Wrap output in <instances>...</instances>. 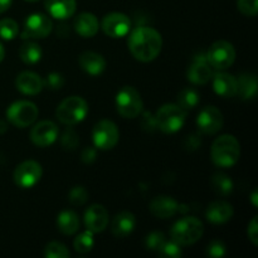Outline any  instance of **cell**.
Masks as SVG:
<instances>
[{"label": "cell", "mask_w": 258, "mask_h": 258, "mask_svg": "<svg viewBox=\"0 0 258 258\" xmlns=\"http://www.w3.org/2000/svg\"><path fill=\"white\" fill-rule=\"evenodd\" d=\"M127 44L134 58L140 62H151L160 54L163 38L153 28L139 27L131 32Z\"/></svg>", "instance_id": "1"}, {"label": "cell", "mask_w": 258, "mask_h": 258, "mask_svg": "<svg viewBox=\"0 0 258 258\" xmlns=\"http://www.w3.org/2000/svg\"><path fill=\"white\" fill-rule=\"evenodd\" d=\"M239 155H241V146L233 135H222L212 144V161L219 168L233 166L238 161Z\"/></svg>", "instance_id": "2"}, {"label": "cell", "mask_w": 258, "mask_h": 258, "mask_svg": "<svg viewBox=\"0 0 258 258\" xmlns=\"http://www.w3.org/2000/svg\"><path fill=\"white\" fill-rule=\"evenodd\" d=\"M203 233L204 226L202 221L196 217H184L174 223L170 231V237L180 246H190L199 241Z\"/></svg>", "instance_id": "3"}, {"label": "cell", "mask_w": 258, "mask_h": 258, "mask_svg": "<svg viewBox=\"0 0 258 258\" xmlns=\"http://www.w3.org/2000/svg\"><path fill=\"white\" fill-rule=\"evenodd\" d=\"M155 120L159 130L166 134H174L185 123L186 111L176 103H168L159 108Z\"/></svg>", "instance_id": "4"}, {"label": "cell", "mask_w": 258, "mask_h": 258, "mask_svg": "<svg viewBox=\"0 0 258 258\" xmlns=\"http://www.w3.org/2000/svg\"><path fill=\"white\" fill-rule=\"evenodd\" d=\"M88 105L80 96H71L59 103L55 111V116L62 123L68 126L76 125L86 117Z\"/></svg>", "instance_id": "5"}, {"label": "cell", "mask_w": 258, "mask_h": 258, "mask_svg": "<svg viewBox=\"0 0 258 258\" xmlns=\"http://www.w3.org/2000/svg\"><path fill=\"white\" fill-rule=\"evenodd\" d=\"M144 102L140 92L133 86H125L116 95V110L122 117L135 118L143 112Z\"/></svg>", "instance_id": "6"}, {"label": "cell", "mask_w": 258, "mask_h": 258, "mask_svg": "<svg viewBox=\"0 0 258 258\" xmlns=\"http://www.w3.org/2000/svg\"><path fill=\"white\" fill-rule=\"evenodd\" d=\"M38 113V107L30 101H17L8 108L7 118L12 125L24 128L35 122Z\"/></svg>", "instance_id": "7"}, {"label": "cell", "mask_w": 258, "mask_h": 258, "mask_svg": "<svg viewBox=\"0 0 258 258\" xmlns=\"http://www.w3.org/2000/svg\"><path fill=\"white\" fill-rule=\"evenodd\" d=\"M206 57L212 68L223 71L231 67L236 60V49L229 42L218 40L209 47Z\"/></svg>", "instance_id": "8"}, {"label": "cell", "mask_w": 258, "mask_h": 258, "mask_svg": "<svg viewBox=\"0 0 258 258\" xmlns=\"http://www.w3.org/2000/svg\"><path fill=\"white\" fill-rule=\"evenodd\" d=\"M120 133L112 121L101 120L95 125L92 131L93 144L100 150H111L118 143Z\"/></svg>", "instance_id": "9"}, {"label": "cell", "mask_w": 258, "mask_h": 258, "mask_svg": "<svg viewBox=\"0 0 258 258\" xmlns=\"http://www.w3.org/2000/svg\"><path fill=\"white\" fill-rule=\"evenodd\" d=\"M53 29V23L49 17L42 13L29 15L24 22L22 38L24 39H42L48 37Z\"/></svg>", "instance_id": "10"}, {"label": "cell", "mask_w": 258, "mask_h": 258, "mask_svg": "<svg viewBox=\"0 0 258 258\" xmlns=\"http://www.w3.org/2000/svg\"><path fill=\"white\" fill-rule=\"evenodd\" d=\"M42 174L43 170L39 163L34 160H27L17 166L14 174H13V178H14V183L19 188L28 189L34 186L40 180Z\"/></svg>", "instance_id": "11"}, {"label": "cell", "mask_w": 258, "mask_h": 258, "mask_svg": "<svg viewBox=\"0 0 258 258\" xmlns=\"http://www.w3.org/2000/svg\"><path fill=\"white\" fill-rule=\"evenodd\" d=\"M223 113L214 106H207L199 112L197 117V126L199 131L207 135H213L223 127Z\"/></svg>", "instance_id": "12"}, {"label": "cell", "mask_w": 258, "mask_h": 258, "mask_svg": "<svg viewBox=\"0 0 258 258\" xmlns=\"http://www.w3.org/2000/svg\"><path fill=\"white\" fill-rule=\"evenodd\" d=\"M131 22L122 13H110L102 19V29L111 38H122L130 32Z\"/></svg>", "instance_id": "13"}, {"label": "cell", "mask_w": 258, "mask_h": 258, "mask_svg": "<svg viewBox=\"0 0 258 258\" xmlns=\"http://www.w3.org/2000/svg\"><path fill=\"white\" fill-rule=\"evenodd\" d=\"M58 136V127L53 121H40L33 126L30 131V140L39 148L52 145Z\"/></svg>", "instance_id": "14"}, {"label": "cell", "mask_w": 258, "mask_h": 258, "mask_svg": "<svg viewBox=\"0 0 258 258\" xmlns=\"http://www.w3.org/2000/svg\"><path fill=\"white\" fill-rule=\"evenodd\" d=\"M186 77L194 85H206L213 77L212 66L209 64L206 55L199 54L194 58V60L186 71Z\"/></svg>", "instance_id": "15"}, {"label": "cell", "mask_w": 258, "mask_h": 258, "mask_svg": "<svg viewBox=\"0 0 258 258\" xmlns=\"http://www.w3.org/2000/svg\"><path fill=\"white\" fill-rule=\"evenodd\" d=\"M86 228L90 232L101 233L106 229L108 224V212L101 204H93L85 212Z\"/></svg>", "instance_id": "16"}, {"label": "cell", "mask_w": 258, "mask_h": 258, "mask_svg": "<svg viewBox=\"0 0 258 258\" xmlns=\"http://www.w3.org/2000/svg\"><path fill=\"white\" fill-rule=\"evenodd\" d=\"M180 211V204L169 196L155 197L150 202V212L160 219L171 218Z\"/></svg>", "instance_id": "17"}, {"label": "cell", "mask_w": 258, "mask_h": 258, "mask_svg": "<svg viewBox=\"0 0 258 258\" xmlns=\"http://www.w3.org/2000/svg\"><path fill=\"white\" fill-rule=\"evenodd\" d=\"M15 87L23 95L34 96L38 95L43 90L44 83H43V80L40 78L39 75L25 71V72L18 75L17 80H15Z\"/></svg>", "instance_id": "18"}, {"label": "cell", "mask_w": 258, "mask_h": 258, "mask_svg": "<svg viewBox=\"0 0 258 258\" xmlns=\"http://www.w3.org/2000/svg\"><path fill=\"white\" fill-rule=\"evenodd\" d=\"M233 207L224 201L213 202L208 206L206 212L207 219L213 224H223L226 222L231 221L233 217Z\"/></svg>", "instance_id": "19"}, {"label": "cell", "mask_w": 258, "mask_h": 258, "mask_svg": "<svg viewBox=\"0 0 258 258\" xmlns=\"http://www.w3.org/2000/svg\"><path fill=\"white\" fill-rule=\"evenodd\" d=\"M136 218L131 212H121L116 214L111 224V232L116 238H125L135 229Z\"/></svg>", "instance_id": "20"}, {"label": "cell", "mask_w": 258, "mask_h": 258, "mask_svg": "<svg viewBox=\"0 0 258 258\" xmlns=\"http://www.w3.org/2000/svg\"><path fill=\"white\" fill-rule=\"evenodd\" d=\"M213 90L221 97H234L237 95V78L226 72L217 73L213 77Z\"/></svg>", "instance_id": "21"}, {"label": "cell", "mask_w": 258, "mask_h": 258, "mask_svg": "<svg viewBox=\"0 0 258 258\" xmlns=\"http://www.w3.org/2000/svg\"><path fill=\"white\" fill-rule=\"evenodd\" d=\"M80 67L85 71L86 73L91 76H98L105 71L106 68V59L96 52H83L78 58Z\"/></svg>", "instance_id": "22"}, {"label": "cell", "mask_w": 258, "mask_h": 258, "mask_svg": "<svg viewBox=\"0 0 258 258\" xmlns=\"http://www.w3.org/2000/svg\"><path fill=\"white\" fill-rule=\"evenodd\" d=\"M44 5L49 15L60 20L72 17L77 8L76 0H44Z\"/></svg>", "instance_id": "23"}, {"label": "cell", "mask_w": 258, "mask_h": 258, "mask_svg": "<svg viewBox=\"0 0 258 258\" xmlns=\"http://www.w3.org/2000/svg\"><path fill=\"white\" fill-rule=\"evenodd\" d=\"M98 28V19L91 13H82L75 19V29L81 37L91 38L97 34Z\"/></svg>", "instance_id": "24"}, {"label": "cell", "mask_w": 258, "mask_h": 258, "mask_svg": "<svg viewBox=\"0 0 258 258\" xmlns=\"http://www.w3.org/2000/svg\"><path fill=\"white\" fill-rule=\"evenodd\" d=\"M237 93L242 100H252L257 95V77L253 73H243L237 80Z\"/></svg>", "instance_id": "25"}, {"label": "cell", "mask_w": 258, "mask_h": 258, "mask_svg": "<svg viewBox=\"0 0 258 258\" xmlns=\"http://www.w3.org/2000/svg\"><path fill=\"white\" fill-rule=\"evenodd\" d=\"M57 227L60 233L66 236L75 234L80 228V218L73 211H63L58 214Z\"/></svg>", "instance_id": "26"}, {"label": "cell", "mask_w": 258, "mask_h": 258, "mask_svg": "<svg viewBox=\"0 0 258 258\" xmlns=\"http://www.w3.org/2000/svg\"><path fill=\"white\" fill-rule=\"evenodd\" d=\"M19 57L27 64H35L42 58V48L34 42L23 43L19 48Z\"/></svg>", "instance_id": "27"}, {"label": "cell", "mask_w": 258, "mask_h": 258, "mask_svg": "<svg viewBox=\"0 0 258 258\" xmlns=\"http://www.w3.org/2000/svg\"><path fill=\"white\" fill-rule=\"evenodd\" d=\"M199 103V93L196 88L186 87L179 92L176 97V105L180 106L183 110H193Z\"/></svg>", "instance_id": "28"}, {"label": "cell", "mask_w": 258, "mask_h": 258, "mask_svg": "<svg viewBox=\"0 0 258 258\" xmlns=\"http://www.w3.org/2000/svg\"><path fill=\"white\" fill-rule=\"evenodd\" d=\"M211 183L213 190L222 197L229 196L232 193V190H233V181L231 180V178L228 175H226L223 173L214 174Z\"/></svg>", "instance_id": "29"}, {"label": "cell", "mask_w": 258, "mask_h": 258, "mask_svg": "<svg viewBox=\"0 0 258 258\" xmlns=\"http://www.w3.org/2000/svg\"><path fill=\"white\" fill-rule=\"evenodd\" d=\"M93 244H95L93 233L88 231V229L83 232V233L78 234L77 238L73 242V247H75V249L78 253H87V252H90L93 248Z\"/></svg>", "instance_id": "30"}, {"label": "cell", "mask_w": 258, "mask_h": 258, "mask_svg": "<svg viewBox=\"0 0 258 258\" xmlns=\"http://www.w3.org/2000/svg\"><path fill=\"white\" fill-rule=\"evenodd\" d=\"M19 28L15 20L10 19V18H5V19L0 20V38L5 40H12L17 37Z\"/></svg>", "instance_id": "31"}, {"label": "cell", "mask_w": 258, "mask_h": 258, "mask_svg": "<svg viewBox=\"0 0 258 258\" xmlns=\"http://www.w3.org/2000/svg\"><path fill=\"white\" fill-rule=\"evenodd\" d=\"M44 256L48 258H68L70 251L64 244L59 243V242H50L45 246Z\"/></svg>", "instance_id": "32"}, {"label": "cell", "mask_w": 258, "mask_h": 258, "mask_svg": "<svg viewBox=\"0 0 258 258\" xmlns=\"http://www.w3.org/2000/svg\"><path fill=\"white\" fill-rule=\"evenodd\" d=\"M158 252L161 257L165 258H179L181 256L180 244H178L175 241H173V239L168 242H164V244L161 246V248L159 249Z\"/></svg>", "instance_id": "33"}, {"label": "cell", "mask_w": 258, "mask_h": 258, "mask_svg": "<svg viewBox=\"0 0 258 258\" xmlns=\"http://www.w3.org/2000/svg\"><path fill=\"white\" fill-rule=\"evenodd\" d=\"M68 199H70L72 206H76V207L83 206L88 199V191L86 190L83 186H80V185L75 186V188L70 191Z\"/></svg>", "instance_id": "34"}, {"label": "cell", "mask_w": 258, "mask_h": 258, "mask_svg": "<svg viewBox=\"0 0 258 258\" xmlns=\"http://www.w3.org/2000/svg\"><path fill=\"white\" fill-rule=\"evenodd\" d=\"M165 242V236L161 232H151L145 238V247L150 251H156L161 248V246Z\"/></svg>", "instance_id": "35"}, {"label": "cell", "mask_w": 258, "mask_h": 258, "mask_svg": "<svg viewBox=\"0 0 258 258\" xmlns=\"http://www.w3.org/2000/svg\"><path fill=\"white\" fill-rule=\"evenodd\" d=\"M237 8L246 17H256L258 12V0H237Z\"/></svg>", "instance_id": "36"}, {"label": "cell", "mask_w": 258, "mask_h": 258, "mask_svg": "<svg viewBox=\"0 0 258 258\" xmlns=\"http://www.w3.org/2000/svg\"><path fill=\"white\" fill-rule=\"evenodd\" d=\"M60 143H62V146L66 149V150H73L78 146L80 144V139H78V135L73 130L68 128L63 133L62 139H60Z\"/></svg>", "instance_id": "37"}, {"label": "cell", "mask_w": 258, "mask_h": 258, "mask_svg": "<svg viewBox=\"0 0 258 258\" xmlns=\"http://www.w3.org/2000/svg\"><path fill=\"white\" fill-rule=\"evenodd\" d=\"M227 249L226 246L222 241H213L209 243V246L207 247V254L212 258H221L226 254Z\"/></svg>", "instance_id": "38"}, {"label": "cell", "mask_w": 258, "mask_h": 258, "mask_svg": "<svg viewBox=\"0 0 258 258\" xmlns=\"http://www.w3.org/2000/svg\"><path fill=\"white\" fill-rule=\"evenodd\" d=\"M45 86L50 90H59L63 85H64V78L60 73L57 72H52L47 76L45 81H43Z\"/></svg>", "instance_id": "39"}, {"label": "cell", "mask_w": 258, "mask_h": 258, "mask_svg": "<svg viewBox=\"0 0 258 258\" xmlns=\"http://www.w3.org/2000/svg\"><path fill=\"white\" fill-rule=\"evenodd\" d=\"M140 125L144 130L149 131V133H151V131H154L155 128H158L155 116H154L151 112H144L143 113V116H141V120H140Z\"/></svg>", "instance_id": "40"}, {"label": "cell", "mask_w": 258, "mask_h": 258, "mask_svg": "<svg viewBox=\"0 0 258 258\" xmlns=\"http://www.w3.org/2000/svg\"><path fill=\"white\" fill-rule=\"evenodd\" d=\"M247 234H248V239L253 243V246H258V223L257 217H254L248 224V229H247Z\"/></svg>", "instance_id": "41"}, {"label": "cell", "mask_w": 258, "mask_h": 258, "mask_svg": "<svg viewBox=\"0 0 258 258\" xmlns=\"http://www.w3.org/2000/svg\"><path fill=\"white\" fill-rule=\"evenodd\" d=\"M81 159H82L83 163H92L96 159V150L93 148H86L81 154Z\"/></svg>", "instance_id": "42"}, {"label": "cell", "mask_w": 258, "mask_h": 258, "mask_svg": "<svg viewBox=\"0 0 258 258\" xmlns=\"http://www.w3.org/2000/svg\"><path fill=\"white\" fill-rule=\"evenodd\" d=\"M12 2L13 0H0V14L9 9L10 5H12Z\"/></svg>", "instance_id": "43"}, {"label": "cell", "mask_w": 258, "mask_h": 258, "mask_svg": "<svg viewBox=\"0 0 258 258\" xmlns=\"http://www.w3.org/2000/svg\"><path fill=\"white\" fill-rule=\"evenodd\" d=\"M251 201H252V203H253V206L254 207H257L258 206V203H257V191L254 190L253 193H252V196H251Z\"/></svg>", "instance_id": "44"}, {"label": "cell", "mask_w": 258, "mask_h": 258, "mask_svg": "<svg viewBox=\"0 0 258 258\" xmlns=\"http://www.w3.org/2000/svg\"><path fill=\"white\" fill-rule=\"evenodd\" d=\"M4 57H5V49H4V47H3L2 43H0V62L4 59Z\"/></svg>", "instance_id": "45"}, {"label": "cell", "mask_w": 258, "mask_h": 258, "mask_svg": "<svg viewBox=\"0 0 258 258\" xmlns=\"http://www.w3.org/2000/svg\"><path fill=\"white\" fill-rule=\"evenodd\" d=\"M25 2H28V3H34V2H38V0H25Z\"/></svg>", "instance_id": "46"}]
</instances>
